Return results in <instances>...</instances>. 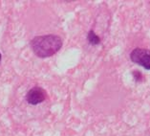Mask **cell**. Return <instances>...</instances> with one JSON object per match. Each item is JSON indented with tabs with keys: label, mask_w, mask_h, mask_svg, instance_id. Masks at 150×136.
<instances>
[{
	"label": "cell",
	"mask_w": 150,
	"mask_h": 136,
	"mask_svg": "<svg viewBox=\"0 0 150 136\" xmlns=\"http://www.w3.org/2000/svg\"><path fill=\"white\" fill-rule=\"evenodd\" d=\"M62 46V39L56 35H46L35 36L32 39L31 47L34 53L39 58H49L53 56Z\"/></svg>",
	"instance_id": "cell-1"
},
{
	"label": "cell",
	"mask_w": 150,
	"mask_h": 136,
	"mask_svg": "<svg viewBox=\"0 0 150 136\" xmlns=\"http://www.w3.org/2000/svg\"><path fill=\"white\" fill-rule=\"evenodd\" d=\"M130 58L133 62H136V63L144 66L146 70H149L150 55H149V51L147 49H142V48L134 49L130 54Z\"/></svg>",
	"instance_id": "cell-2"
},
{
	"label": "cell",
	"mask_w": 150,
	"mask_h": 136,
	"mask_svg": "<svg viewBox=\"0 0 150 136\" xmlns=\"http://www.w3.org/2000/svg\"><path fill=\"white\" fill-rule=\"evenodd\" d=\"M46 97H47V93L43 88L39 86H35L31 90L28 91V93L26 95V101L30 105H35L42 103L43 101H45Z\"/></svg>",
	"instance_id": "cell-3"
},
{
	"label": "cell",
	"mask_w": 150,
	"mask_h": 136,
	"mask_svg": "<svg viewBox=\"0 0 150 136\" xmlns=\"http://www.w3.org/2000/svg\"><path fill=\"white\" fill-rule=\"evenodd\" d=\"M87 39H88L89 43L93 44V45H97L100 42V38L95 34V32L93 30H91L88 32V35H87Z\"/></svg>",
	"instance_id": "cell-4"
},
{
	"label": "cell",
	"mask_w": 150,
	"mask_h": 136,
	"mask_svg": "<svg viewBox=\"0 0 150 136\" xmlns=\"http://www.w3.org/2000/svg\"><path fill=\"white\" fill-rule=\"evenodd\" d=\"M0 61H1V54H0Z\"/></svg>",
	"instance_id": "cell-5"
}]
</instances>
